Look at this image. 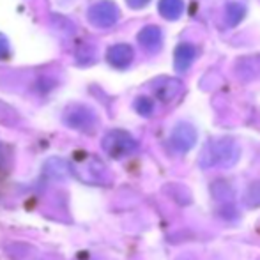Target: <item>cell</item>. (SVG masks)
I'll return each instance as SVG.
<instances>
[{"label":"cell","mask_w":260,"mask_h":260,"mask_svg":"<svg viewBox=\"0 0 260 260\" xmlns=\"http://www.w3.org/2000/svg\"><path fill=\"white\" fill-rule=\"evenodd\" d=\"M181 90H182V82L177 78H161V80H157L154 85L156 98L159 101H163V103H168V101L175 100Z\"/></svg>","instance_id":"9"},{"label":"cell","mask_w":260,"mask_h":260,"mask_svg":"<svg viewBox=\"0 0 260 260\" xmlns=\"http://www.w3.org/2000/svg\"><path fill=\"white\" fill-rule=\"evenodd\" d=\"M135 110H137L140 115L149 117L154 112V103H152L151 98H138V100L135 101Z\"/></svg>","instance_id":"13"},{"label":"cell","mask_w":260,"mask_h":260,"mask_svg":"<svg viewBox=\"0 0 260 260\" xmlns=\"http://www.w3.org/2000/svg\"><path fill=\"white\" fill-rule=\"evenodd\" d=\"M133 57H135L133 48L129 45H124V43L110 46L108 52H106V60L117 69H126L133 62Z\"/></svg>","instance_id":"7"},{"label":"cell","mask_w":260,"mask_h":260,"mask_svg":"<svg viewBox=\"0 0 260 260\" xmlns=\"http://www.w3.org/2000/svg\"><path fill=\"white\" fill-rule=\"evenodd\" d=\"M246 16V6L241 2H229L225 7V18L229 21L230 27H236L237 23H241V20Z\"/></svg>","instance_id":"12"},{"label":"cell","mask_w":260,"mask_h":260,"mask_svg":"<svg viewBox=\"0 0 260 260\" xmlns=\"http://www.w3.org/2000/svg\"><path fill=\"white\" fill-rule=\"evenodd\" d=\"M157 9L167 20H179L184 13V0H159Z\"/></svg>","instance_id":"11"},{"label":"cell","mask_w":260,"mask_h":260,"mask_svg":"<svg viewBox=\"0 0 260 260\" xmlns=\"http://www.w3.org/2000/svg\"><path fill=\"white\" fill-rule=\"evenodd\" d=\"M64 122L68 124L69 127L73 129H78V131H94L98 124V117L89 106H83V105H75V106H69L64 113Z\"/></svg>","instance_id":"4"},{"label":"cell","mask_w":260,"mask_h":260,"mask_svg":"<svg viewBox=\"0 0 260 260\" xmlns=\"http://www.w3.org/2000/svg\"><path fill=\"white\" fill-rule=\"evenodd\" d=\"M195 57H197L195 46L188 45V43H181V45H179L177 48H175V52H174L175 69H177L179 73L188 71L189 66H191L193 60H195Z\"/></svg>","instance_id":"10"},{"label":"cell","mask_w":260,"mask_h":260,"mask_svg":"<svg viewBox=\"0 0 260 260\" xmlns=\"http://www.w3.org/2000/svg\"><path fill=\"white\" fill-rule=\"evenodd\" d=\"M138 43L142 45V48L149 53H156L161 50V45H163V32H161L159 27L156 25H147L140 30L138 34Z\"/></svg>","instance_id":"8"},{"label":"cell","mask_w":260,"mask_h":260,"mask_svg":"<svg viewBox=\"0 0 260 260\" xmlns=\"http://www.w3.org/2000/svg\"><path fill=\"white\" fill-rule=\"evenodd\" d=\"M45 168H55V172H52V175H58V177H64L69 170V165L64 159H58V157H52L48 159V163L45 165Z\"/></svg>","instance_id":"14"},{"label":"cell","mask_w":260,"mask_h":260,"mask_svg":"<svg viewBox=\"0 0 260 260\" xmlns=\"http://www.w3.org/2000/svg\"><path fill=\"white\" fill-rule=\"evenodd\" d=\"M71 170L80 181L89 182V184H108L110 174L105 163L96 156L82 154L76 157L71 165Z\"/></svg>","instance_id":"2"},{"label":"cell","mask_w":260,"mask_h":260,"mask_svg":"<svg viewBox=\"0 0 260 260\" xmlns=\"http://www.w3.org/2000/svg\"><path fill=\"white\" fill-rule=\"evenodd\" d=\"M7 55H9V43H7L6 36L0 34V60L6 58Z\"/></svg>","instance_id":"15"},{"label":"cell","mask_w":260,"mask_h":260,"mask_svg":"<svg viewBox=\"0 0 260 260\" xmlns=\"http://www.w3.org/2000/svg\"><path fill=\"white\" fill-rule=\"evenodd\" d=\"M126 2H127V6L133 7V9H140V7L147 6L151 0H126Z\"/></svg>","instance_id":"16"},{"label":"cell","mask_w":260,"mask_h":260,"mask_svg":"<svg viewBox=\"0 0 260 260\" xmlns=\"http://www.w3.org/2000/svg\"><path fill=\"white\" fill-rule=\"evenodd\" d=\"M170 144L177 152H188L197 144V131L191 124L179 122L170 135Z\"/></svg>","instance_id":"6"},{"label":"cell","mask_w":260,"mask_h":260,"mask_svg":"<svg viewBox=\"0 0 260 260\" xmlns=\"http://www.w3.org/2000/svg\"><path fill=\"white\" fill-rule=\"evenodd\" d=\"M241 151L239 145L236 144V140L232 138H219L214 140L204 149L202 156H200V165L204 168H212V167H221V168H230L239 161Z\"/></svg>","instance_id":"1"},{"label":"cell","mask_w":260,"mask_h":260,"mask_svg":"<svg viewBox=\"0 0 260 260\" xmlns=\"http://www.w3.org/2000/svg\"><path fill=\"white\" fill-rule=\"evenodd\" d=\"M89 20L94 27L108 28L117 23L119 20V7L110 0H101L90 6L89 9Z\"/></svg>","instance_id":"5"},{"label":"cell","mask_w":260,"mask_h":260,"mask_svg":"<svg viewBox=\"0 0 260 260\" xmlns=\"http://www.w3.org/2000/svg\"><path fill=\"white\" fill-rule=\"evenodd\" d=\"M101 147L103 151L113 159H120V157H126L133 154L138 149V142L131 137L127 131L122 129H112L103 137L101 140Z\"/></svg>","instance_id":"3"}]
</instances>
